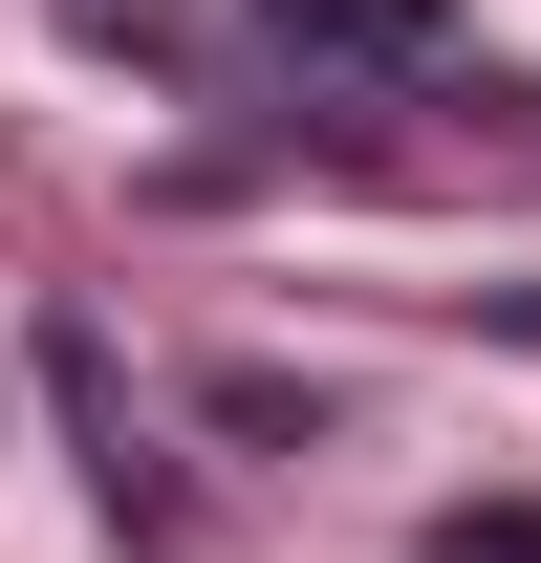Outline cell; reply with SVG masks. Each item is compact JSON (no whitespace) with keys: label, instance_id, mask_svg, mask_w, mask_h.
Returning a JSON list of instances; mask_svg holds the SVG:
<instances>
[{"label":"cell","instance_id":"6da1fadb","mask_svg":"<svg viewBox=\"0 0 541 563\" xmlns=\"http://www.w3.org/2000/svg\"><path fill=\"white\" fill-rule=\"evenodd\" d=\"M281 66H368V87H455V22L433 0H261Z\"/></svg>","mask_w":541,"mask_h":563},{"label":"cell","instance_id":"7a4b0ae2","mask_svg":"<svg viewBox=\"0 0 541 563\" xmlns=\"http://www.w3.org/2000/svg\"><path fill=\"white\" fill-rule=\"evenodd\" d=\"M217 433H261V455H303V433H325V390H281V368H217Z\"/></svg>","mask_w":541,"mask_h":563}]
</instances>
